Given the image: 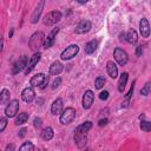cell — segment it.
Listing matches in <instances>:
<instances>
[{
    "label": "cell",
    "mask_w": 151,
    "mask_h": 151,
    "mask_svg": "<svg viewBox=\"0 0 151 151\" xmlns=\"http://www.w3.org/2000/svg\"><path fill=\"white\" fill-rule=\"evenodd\" d=\"M91 127H92L91 122H85V123L80 124L79 126H77V129L74 131V140L79 146H83L86 143V134Z\"/></svg>",
    "instance_id": "obj_1"
},
{
    "label": "cell",
    "mask_w": 151,
    "mask_h": 151,
    "mask_svg": "<svg viewBox=\"0 0 151 151\" xmlns=\"http://www.w3.org/2000/svg\"><path fill=\"white\" fill-rule=\"evenodd\" d=\"M44 40H45V34H44V32H41V31L34 32V33L31 35V38H29L28 46H29V48H31L32 51L38 52L39 48L42 46Z\"/></svg>",
    "instance_id": "obj_2"
},
{
    "label": "cell",
    "mask_w": 151,
    "mask_h": 151,
    "mask_svg": "<svg viewBox=\"0 0 151 151\" xmlns=\"http://www.w3.org/2000/svg\"><path fill=\"white\" fill-rule=\"evenodd\" d=\"M76 118V110L73 107H66L64 111L60 112V123L66 125L70 124Z\"/></svg>",
    "instance_id": "obj_3"
},
{
    "label": "cell",
    "mask_w": 151,
    "mask_h": 151,
    "mask_svg": "<svg viewBox=\"0 0 151 151\" xmlns=\"http://www.w3.org/2000/svg\"><path fill=\"white\" fill-rule=\"evenodd\" d=\"M60 19H61V13L59 11H52L44 17L42 21L46 26H52V25L57 24L58 21H60Z\"/></svg>",
    "instance_id": "obj_4"
},
{
    "label": "cell",
    "mask_w": 151,
    "mask_h": 151,
    "mask_svg": "<svg viewBox=\"0 0 151 151\" xmlns=\"http://www.w3.org/2000/svg\"><path fill=\"white\" fill-rule=\"evenodd\" d=\"M78 52H79V46H78L77 44H72V45H70L68 47H66V48L61 52L60 58H61L63 60H70V59H72L73 57H76Z\"/></svg>",
    "instance_id": "obj_5"
},
{
    "label": "cell",
    "mask_w": 151,
    "mask_h": 151,
    "mask_svg": "<svg viewBox=\"0 0 151 151\" xmlns=\"http://www.w3.org/2000/svg\"><path fill=\"white\" fill-rule=\"evenodd\" d=\"M18 111H19V101L17 99H13V100L8 101V104H7L6 109H5V114L7 117L12 118V117H15Z\"/></svg>",
    "instance_id": "obj_6"
},
{
    "label": "cell",
    "mask_w": 151,
    "mask_h": 151,
    "mask_svg": "<svg viewBox=\"0 0 151 151\" xmlns=\"http://www.w3.org/2000/svg\"><path fill=\"white\" fill-rule=\"evenodd\" d=\"M113 55H114L116 61H117L120 66L126 65V63H127V60H129V57H127V53H126L124 50L117 47V48L114 50V52H113Z\"/></svg>",
    "instance_id": "obj_7"
},
{
    "label": "cell",
    "mask_w": 151,
    "mask_h": 151,
    "mask_svg": "<svg viewBox=\"0 0 151 151\" xmlns=\"http://www.w3.org/2000/svg\"><path fill=\"white\" fill-rule=\"evenodd\" d=\"M93 100H94V94H93V92H92L91 90L85 91V93H84V96H83V107H84L85 110L90 109V107L92 106V104H93Z\"/></svg>",
    "instance_id": "obj_8"
},
{
    "label": "cell",
    "mask_w": 151,
    "mask_h": 151,
    "mask_svg": "<svg viewBox=\"0 0 151 151\" xmlns=\"http://www.w3.org/2000/svg\"><path fill=\"white\" fill-rule=\"evenodd\" d=\"M26 65H27V57H26V55H22V57H20V58L17 60V63L14 64L12 73H13V74H17V73L21 72L22 70H25Z\"/></svg>",
    "instance_id": "obj_9"
},
{
    "label": "cell",
    "mask_w": 151,
    "mask_h": 151,
    "mask_svg": "<svg viewBox=\"0 0 151 151\" xmlns=\"http://www.w3.org/2000/svg\"><path fill=\"white\" fill-rule=\"evenodd\" d=\"M91 27H92L91 21H88V20H83V21H80V22L77 25V27H76V33H77V34H85V33H87V32L91 29Z\"/></svg>",
    "instance_id": "obj_10"
},
{
    "label": "cell",
    "mask_w": 151,
    "mask_h": 151,
    "mask_svg": "<svg viewBox=\"0 0 151 151\" xmlns=\"http://www.w3.org/2000/svg\"><path fill=\"white\" fill-rule=\"evenodd\" d=\"M40 57H41V54H40L39 52H35V53L31 57L28 64H27L26 67H25V74H28V73L34 68V66H35V65L38 64V61L40 60Z\"/></svg>",
    "instance_id": "obj_11"
},
{
    "label": "cell",
    "mask_w": 151,
    "mask_h": 151,
    "mask_svg": "<svg viewBox=\"0 0 151 151\" xmlns=\"http://www.w3.org/2000/svg\"><path fill=\"white\" fill-rule=\"evenodd\" d=\"M58 32H59V28L58 27H55V28H53L52 31H51V33L47 35V38H45V40H44V44H42V47L44 48H50L52 45H53V42H54V38H55V35L58 34Z\"/></svg>",
    "instance_id": "obj_12"
},
{
    "label": "cell",
    "mask_w": 151,
    "mask_h": 151,
    "mask_svg": "<svg viewBox=\"0 0 151 151\" xmlns=\"http://www.w3.org/2000/svg\"><path fill=\"white\" fill-rule=\"evenodd\" d=\"M44 5H45V1L44 0H40L39 4L37 5V7H35V9H34V12L32 13V17H31V22L32 24H35L38 21V19L40 18L41 12L44 9Z\"/></svg>",
    "instance_id": "obj_13"
},
{
    "label": "cell",
    "mask_w": 151,
    "mask_h": 151,
    "mask_svg": "<svg viewBox=\"0 0 151 151\" xmlns=\"http://www.w3.org/2000/svg\"><path fill=\"white\" fill-rule=\"evenodd\" d=\"M139 31H140V34L143 38H149L150 35V26H149V21L147 19L143 18L139 22Z\"/></svg>",
    "instance_id": "obj_14"
},
{
    "label": "cell",
    "mask_w": 151,
    "mask_h": 151,
    "mask_svg": "<svg viewBox=\"0 0 151 151\" xmlns=\"http://www.w3.org/2000/svg\"><path fill=\"white\" fill-rule=\"evenodd\" d=\"M35 97V93H34V90L32 87H26L22 90L21 92V98L25 103H31Z\"/></svg>",
    "instance_id": "obj_15"
},
{
    "label": "cell",
    "mask_w": 151,
    "mask_h": 151,
    "mask_svg": "<svg viewBox=\"0 0 151 151\" xmlns=\"http://www.w3.org/2000/svg\"><path fill=\"white\" fill-rule=\"evenodd\" d=\"M106 71H107L109 76H110L112 79L117 78V76H118V67H117V65H116L112 60H110V61L106 63Z\"/></svg>",
    "instance_id": "obj_16"
},
{
    "label": "cell",
    "mask_w": 151,
    "mask_h": 151,
    "mask_svg": "<svg viewBox=\"0 0 151 151\" xmlns=\"http://www.w3.org/2000/svg\"><path fill=\"white\" fill-rule=\"evenodd\" d=\"M45 77H46V76H45L44 73H38V74L33 76V77L31 78V80H29L31 86H32V87H40V85L42 84Z\"/></svg>",
    "instance_id": "obj_17"
},
{
    "label": "cell",
    "mask_w": 151,
    "mask_h": 151,
    "mask_svg": "<svg viewBox=\"0 0 151 151\" xmlns=\"http://www.w3.org/2000/svg\"><path fill=\"white\" fill-rule=\"evenodd\" d=\"M61 111H63V100L60 98H57L51 106V112L52 114L57 116V114H60Z\"/></svg>",
    "instance_id": "obj_18"
},
{
    "label": "cell",
    "mask_w": 151,
    "mask_h": 151,
    "mask_svg": "<svg viewBox=\"0 0 151 151\" xmlns=\"http://www.w3.org/2000/svg\"><path fill=\"white\" fill-rule=\"evenodd\" d=\"M63 70H64V66H63V64H61L60 61H54V63H52V65L50 66V73L53 74V76L60 74V73L63 72Z\"/></svg>",
    "instance_id": "obj_19"
},
{
    "label": "cell",
    "mask_w": 151,
    "mask_h": 151,
    "mask_svg": "<svg viewBox=\"0 0 151 151\" xmlns=\"http://www.w3.org/2000/svg\"><path fill=\"white\" fill-rule=\"evenodd\" d=\"M40 136L44 140H51L54 136V132H53V129L51 126H47L45 129H42V131L40 132Z\"/></svg>",
    "instance_id": "obj_20"
},
{
    "label": "cell",
    "mask_w": 151,
    "mask_h": 151,
    "mask_svg": "<svg viewBox=\"0 0 151 151\" xmlns=\"http://www.w3.org/2000/svg\"><path fill=\"white\" fill-rule=\"evenodd\" d=\"M125 40L130 44H136L137 40H138V35H137V32L134 29H130L126 34H125Z\"/></svg>",
    "instance_id": "obj_21"
},
{
    "label": "cell",
    "mask_w": 151,
    "mask_h": 151,
    "mask_svg": "<svg viewBox=\"0 0 151 151\" xmlns=\"http://www.w3.org/2000/svg\"><path fill=\"white\" fill-rule=\"evenodd\" d=\"M97 47H98V41L97 40H91L85 46V53L86 54H92V53H94Z\"/></svg>",
    "instance_id": "obj_22"
},
{
    "label": "cell",
    "mask_w": 151,
    "mask_h": 151,
    "mask_svg": "<svg viewBox=\"0 0 151 151\" xmlns=\"http://www.w3.org/2000/svg\"><path fill=\"white\" fill-rule=\"evenodd\" d=\"M127 78H129V74H127L126 72H124V73L120 74V78H119V80H118V91H119L120 93H122V92L124 91V88H125Z\"/></svg>",
    "instance_id": "obj_23"
},
{
    "label": "cell",
    "mask_w": 151,
    "mask_h": 151,
    "mask_svg": "<svg viewBox=\"0 0 151 151\" xmlns=\"http://www.w3.org/2000/svg\"><path fill=\"white\" fill-rule=\"evenodd\" d=\"M11 98V93L7 88H4L0 92V105H7Z\"/></svg>",
    "instance_id": "obj_24"
},
{
    "label": "cell",
    "mask_w": 151,
    "mask_h": 151,
    "mask_svg": "<svg viewBox=\"0 0 151 151\" xmlns=\"http://www.w3.org/2000/svg\"><path fill=\"white\" fill-rule=\"evenodd\" d=\"M27 120H28V114H27L26 112H21V113H19V116L17 117L15 124H17V125H22V124H25Z\"/></svg>",
    "instance_id": "obj_25"
},
{
    "label": "cell",
    "mask_w": 151,
    "mask_h": 151,
    "mask_svg": "<svg viewBox=\"0 0 151 151\" xmlns=\"http://www.w3.org/2000/svg\"><path fill=\"white\" fill-rule=\"evenodd\" d=\"M19 150H21V151H33L34 150V145L31 143V142H25L20 147H19Z\"/></svg>",
    "instance_id": "obj_26"
},
{
    "label": "cell",
    "mask_w": 151,
    "mask_h": 151,
    "mask_svg": "<svg viewBox=\"0 0 151 151\" xmlns=\"http://www.w3.org/2000/svg\"><path fill=\"white\" fill-rule=\"evenodd\" d=\"M104 84H105V78H104V77H98V78H96V80H94L96 88L100 90V88L104 86Z\"/></svg>",
    "instance_id": "obj_27"
},
{
    "label": "cell",
    "mask_w": 151,
    "mask_h": 151,
    "mask_svg": "<svg viewBox=\"0 0 151 151\" xmlns=\"http://www.w3.org/2000/svg\"><path fill=\"white\" fill-rule=\"evenodd\" d=\"M142 120V119H140ZM140 129L144 131V132H149L151 130V123L147 122V120H142L140 123Z\"/></svg>",
    "instance_id": "obj_28"
},
{
    "label": "cell",
    "mask_w": 151,
    "mask_h": 151,
    "mask_svg": "<svg viewBox=\"0 0 151 151\" xmlns=\"http://www.w3.org/2000/svg\"><path fill=\"white\" fill-rule=\"evenodd\" d=\"M150 93V83H146L144 85V87L140 90V94L142 96H147Z\"/></svg>",
    "instance_id": "obj_29"
},
{
    "label": "cell",
    "mask_w": 151,
    "mask_h": 151,
    "mask_svg": "<svg viewBox=\"0 0 151 151\" xmlns=\"http://www.w3.org/2000/svg\"><path fill=\"white\" fill-rule=\"evenodd\" d=\"M7 126V118L0 117V132H2Z\"/></svg>",
    "instance_id": "obj_30"
},
{
    "label": "cell",
    "mask_w": 151,
    "mask_h": 151,
    "mask_svg": "<svg viewBox=\"0 0 151 151\" xmlns=\"http://www.w3.org/2000/svg\"><path fill=\"white\" fill-rule=\"evenodd\" d=\"M33 125H34V127H40L41 125H42V120H41V118H34V120H33Z\"/></svg>",
    "instance_id": "obj_31"
},
{
    "label": "cell",
    "mask_w": 151,
    "mask_h": 151,
    "mask_svg": "<svg viewBox=\"0 0 151 151\" xmlns=\"http://www.w3.org/2000/svg\"><path fill=\"white\" fill-rule=\"evenodd\" d=\"M60 83H61V78H60V77H57V78L54 79L53 84H52V88H53V90H54V88H57V87L60 85Z\"/></svg>",
    "instance_id": "obj_32"
},
{
    "label": "cell",
    "mask_w": 151,
    "mask_h": 151,
    "mask_svg": "<svg viewBox=\"0 0 151 151\" xmlns=\"http://www.w3.org/2000/svg\"><path fill=\"white\" fill-rule=\"evenodd\" d=\"M133 90H134V81H133L132 86L130 87V91H129V92H127V94L125 96V99H126V101H129V99L131 98V96H132V93H133Z\"/></svg>",
    "instance_id": "obj_33"
},
{
    "label": "cell",
    "mask_w": 151,
    "mask_h": 151,
    "mask_svg": "<svg viewBox=\"0 0 151 151\" xmlns=\"http://www.w3.org/2000/svg\"><path fill=\"white\" fill-rule=\"evenodd\" d=\"M99 98H100L101 100H106V99L109 98V92H107V91H103V92H100Z\"/></svg>",
    "instance_id": "obj_34"
},
{
    "label": "cell",
    "mask_w": 151,
    "mask_h": 151,
    "mask_svg": "<svg viewBox=\"0 0 151 151\" xmlns=\"http://www.w3.org/2000/svg\"><path fill=\"white\" fill-rule=\"evenodd\" d=\"M142 53H143V47H142V46H137V47H136V55H137V57H140Z\"/></svg>",
    "instance_id": "obj_35"
},
{
    "label": "cell",
    "mask_w": 151,
    "mask_h": 151,
    "mask_svg": "<svg viewBox=\"0 0 151 151\" xmlns=\"http://www.w3.org/2000/svg\"><path fill=\"white\" fill-rule=\"evenodd\" d=\"M47 84H48V76H46V77H45V79H44L42 84L40 85V88H45V87L47 86Z\"/></svg>",
    "instance_id": "obj_36"
},
{
    "label": "cell",
    "mask_w": 151,
    "mask_h": 151,
    "mask_svg": "<svg viewBox=\"0 0 151 151\" xmlns=\"http://www.w3.org/2000/svg\"><path fill=\"white\" fill-rule=\"evenodd\" d=\"M106 124H107V119H106V118H105V119H100L99 123H98L99 126H105Z\"/></svg>",
    "instance_id": "obj_37"
},
{
    "label": "cell",
    "mask_w": 151,
    "mask_h": 151,
    "mask_svg": "<svg viewBox=\"0 0 151 151\" xmlns=\"http://www.w3.org/2000/svg\"><path fill=\"white\" fill-rule=\"evenodd\" d=\"M25 133H26V129L24 127V129H21V130H20V132H19V137H20V138H22V137L25 136Z\"/></svg>",
    "instance_id": "obj_38"
},
{
    "label": "cell",
    "mask_w": 151,
    "mask_h": 151,
    "mask_svg": "<svg viewBox=\"0 0 151 151\" xmlns=\"http://www.w3.org/2000/svg\"><path fill=\"white\" fill-rule=\"evenodd\" d=\"M2 47H4V40H2V35L0 34V52L2 51Z\"/></svg>",
    "instance_id": "obj_39"
},
{
    "label": "cell",
    "mask_w": 151,
    "mask_h": 151,
    "mask_svg": "<svg viewBox=\"0 0 151 151\" xmlns=\"http://www.w3.org/2000/svg\"><path fill=\"white\" fill-rule=\"evenodd\" d=\"M6 150H14V145H7Z\"/></svg>",
    "instance_id": "obj_40"
},
{
    "label": "cell",
    "mask_w": 151,
    "mask_h": 151,
    "mask_svg": "<svg viewBox=\"0 0 151 151\" xmlns=\"http://www.w3.org/2000/svg\"><path fill=\"white\" fill-rule=\"evenodd\" d=\"M77 1H78L79 4H85V2H87L88 0H77Z\"/></svg>",
    "instance_id": "obj_41"
},
{
    "label": "cell",
    "mask_w": 151,
    "mask_h": 151,
    "mask_svg": "<svg viewBox=\"0 0 151 151\" xmlns=\"http://www.w3.org/2000/svg\"><path fill=\"white\" fill-rule=\"evenodd\" d=\"M12 35H13V28H12V29H11V32L8 33V37H9V38H11Z\"/></svg>",
    "instance_id": "obj_42"
},
{
    "label": "cell",
    "mask_w": 151,
    "mask_h": 151,
    "mask_svg": "<svg viewBox=\"0 0 151 151\" xmlns=\"http://www.w3.org/2000/svg\"><path fill=\"white\" fill-rule=\"evenodd\" d=\"M145 117H144V114H142V116H139V119H144Z\"/></svg>",
    "instance_id": "obj_43"
}]
</instances>
